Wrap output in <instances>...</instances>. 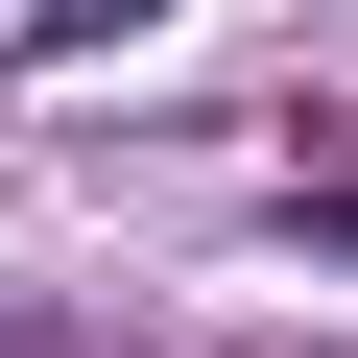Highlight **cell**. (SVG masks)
Returning <instances> with one entry per match:
<instances>
[{"label": "cell", "instance_id": "6da1fadb", "mask_svg": "<svg viewBox=\"0 0 358 358\" xmlns=\"http://www.w3.org/2000/svg\"><path fill=\"white\" fill-rule=\"evenodd\" d=\"M120 24H143V0H24V48H120Z\"/></svg>", "mask_w": 358, "mask_h": 358}]
</instances>
